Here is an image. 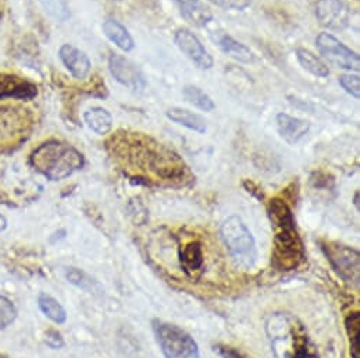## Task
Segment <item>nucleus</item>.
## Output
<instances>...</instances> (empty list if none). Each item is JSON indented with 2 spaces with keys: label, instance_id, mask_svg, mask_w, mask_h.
<instances>
[{
  "label": "nucleus",
  "instance_id": "f257e3e1",
  "mask_svg": "<svg viewBox=\"0 0 360 358\" xmlns=\"http://www.w3.org/2000/svg\"><path fill=\"white\" fill-rule=\"evenodd\" d=\"M267 213L274 230L271 263L277 271L290 272L305 261V248L295 227V219L288 204L281 198L269 202Z\"/></svg>",
  "mask_w": 360,
  "mask_h": 358
},
{
  "label": "nucleus",
  "instance_id": "f03ea898",
  "mask_svg": "<svg viewBox=\"0 0 360 358\" xmlns=\"http://www.w3.org/2000/svg\"><path fill=\"white\" fill-rule=\"evenodd\" d=\"M274 358H321L305 326L290 313H274L266 323Z\"/></svg>",
  "mask_w": 360,
  "mask_h": 358
},
{
  "label": "nucleus",
  "instance_id": "7ed1b4c3",
  "mask_svg": "<svg viewBox=\"0 0 360 358\" xmlns=\"http://www.w3.org/2000/svg\"><path fill=\"white\" fill-rule=\"evenodd\" d=\"M30 162L36 171L50 181H63L82 169L85 159L72 145L51 140L43 142L32 152Z\"/></svg>",
  "mask_w": 360,
  "mask_h": 358
},
{
  "label": "nucleus",
  "instance_id": "20e7f679",
  "mask_svg": "<svg viewBox=\"0 0 360 358\" xmlns=\"http://www.w3.org/2000/svg\"><path fill=\"white\" fill-rule=\"evenodd\" d=\"M221 237L238 268L249 271L255 267L257 261L256 241L240 218H228L221 226Z\"/></svg>",
  "mask_w": 360,
  "mask_h": 358
},
{
  "label": "nucleus",
  "instance_id": "39448f33",
  "mask_svg": "<svg viewBox=\"0 0 360 358\" xmlns=\"http://www.w3.org/2000/svg\"><path fill=\"white\" fill-rule=\"evenodd\" d=\"M153 331L165 358H200L197 341L181 327L154 320Z\"/></svg>",
  "mask_w": 360,
  "mask_h": 358
},
{
  "label": "nucleus",
  "instance_id": "423d86ee",
  "mask_svg": "<svg viewBox=\"0 0 360 358\" xmlns=\"http://www.w3.org/2000/svg\"><path fill=\"white\" fill-rule=\"evenodd\" d=\"M322 250L339 277L346 282L359 285L360 254L357 250L339 243H323Z\"/></svg>",
  "mask_w": 360,
  "mask_h": 358
},
{
  "label": "nucleus",
  "instance_id": "0eeeda50",
  "mask_svg": "<svg viewBox=\"0 0 360 358\" xmlns=\"http://www.w3.org/2000/svg\"><path fill=\"white\" fill-rule=\"evenodd\" d=\"M316 47L321 55L328 60L333 67L345 71H359V55L342 44L335 36L329 33H321L316 37Z\"/></svg>",
  "mask_w": 360,
  "mask_h": 358
},
{
  "label": "nucleus",
  "instance_id": "6e6552de",
  "mask_svg": "<svg viewBox=\"0 0 360 358\" xmlns=\"http://www.w3.org/2000/svg\"><path fill=\"white\" fill-rule=\"evenodd\" d=\"M174 41L176 47L187 58H190L200 69H211L214 67V58L207 51L201 40L190 30L181 29L175 33Z\"/></svg>",
  "mask_w": 360,
  "mask_h": 358
},
{
  "label": "nucleus",
  "instance_id": "1a4fd4ad",
  "mask_svg": "<svg viewBox=\"0 0 360 358\" xmlns=\"http://www.w3.org/2000/svg\"><path fill=\"white\" fill-rule=\"evenodd\" d=\"M109 71L112 77L123 86L131 91H143L147 85L141 69L123 55L112 54L109 58Z\"/></svg>",
  "mask_w": 360,
  "mask_h": 358
},
{
  "label": "nucleus",
  "instance_id": "9d476101",
  "mask_svg": "<svg viewBox=\"0 0 360 358\" xmlns=\"http://www.w3.org/2000/svg\"><path fill=\"white\" fill-rule=\"evenodd\" d=\"M315 15L319 25L328 30L340 32L350 23V12L342 0H319Z\"/></svg>",
  "mask_w": 360,
  "mask_h": 358
},
{
  "label": "nucleus",
  "instance_id": "9b49d317",
  "mask_svg": "<svg viewBox=\"0 0 360 358\" xmlns=\"http://www.w3.org/2000/svg\"><path fill=\"white\" fill-rule=\"evenodd\" d=\"M36 84L15 74L0 72V100H32L37 96Z\"/></svg>",
  "mask_w": 360,
  "mask_h": 358
},
{
  "label": "nucleus",
  "instance_id": "f8f14e48",
  "mask_svg": "<svg viewBox=\"0 0 360 358\" xmlns=\"http://www.w3.org/2000/svg\"><path fill=\"white\" fill-rule=\"evenodd\" d=\"M27 123L26 110L13 106L0 107V141L15 138L19 133L26 130Z\"/></svg>",
  "mask_w": 360,
  "mask_h": 358
},
{
  "label": "nucleus",
  "instance_id": "ddd939ff",
  "mask_svg": "<svg viewBox=\"0 0 360 358\" xmlns=\"http://www.w3.org/2000/svg\"><path fill=\"white\" fill-rule=\"evenodd\" d=\"M60 58L64 67L77 79H84L91 72V61L88 55L71 44H64L60 48Z\"/></svg>",
  "mask_w": 360,
  "mask_h": 358
},
{
  "label": "nucleus",
  "instance_id": "4468645a",
  "mask_svg": "<svg viewBox=\"0 0 360 358\" xmlns=\"http://www.w3.org/2000/svg\"><path fill=\"white\" fill-rule=\"evenodd\" d=\"M276 121H277V130L280 135L291 145L297 144L302 137H305L311 128L309 121L298 117H292L285 113L277 114Z\"/></svg>",
  "mask_w": 360,
  "mask_h": 358
},
{
  "label": "nucleus",
  "instance_id": "2eb2a0df",
  "mask_svg": "<svg viewBox=\"0 0 360 358\" xmlns=\"http://www.w3.org/2000/svg\"><path fill=\"white\" fill-rule=\"evenodd\" d=\"M179 263L188 277H195L204 268L205 258L202 244L200 241H190L179 248Z\"/></svg>",
  "mask_w": 360,
  "mask_h": 358
},
{
  "label": "nucleus",
  "instance_id": "dca6fc26",
  "mask_svg": "<svg viewBox=\"0 0 360 358\" xmlns=\"http://www.w3.org/2000/svg\"><path fill=\"white\" fill-rule=\"evenodd\" d=\"M183 18L195 27H205L212 20V12L202 0H176Z\"/></svg>",
  "mask_w": 360,
  "mask_h": 358
},
{
  "label": "nucleus",
  "instance_id": "f3484780",
  "mask_svg": "<svg viewBox=\"0 0 360 358\" xmlns=\"http://www.w3.org/2000/svg\"><path fill=\"white\" fill-rule=\"evenodd\" d=\"M165 114L171 121H174L176 124H181V126H184L193 131H197L200 134H204L208 128L207 120L201 114L194 113L187 109L172 107V109H168Z\"/></svg>",
  "mask_w": 360,
  "mask_h": 358
},
{
  "label": "nucleus",
  "instance_id": "a211bd4d",
  "mask_svg": "<svg viewBox=\"0 0 360 358\" xmlns=\"http://www.w3.org/2000/svg\"><path fill=\"white\" fill-rule=\"evenodd\" d=\"M103 33L105 36L117 47L120 48L122 51L124 53H129L134 48V40L133 37L130 36V33L127 32V29L120 25L119 22L113 20V19H108L105 23H103Z\"/></svg>",
  "mask_w": 360,
  "mask_h": 358
},
{
  "label": "nucleus",
  "instance_id": "6ab92c4d",
  "mask_svg": "<svg viewBox=\"0 0 360 358\" xmlns=\"http://www.w3.org/2000/svg\"><path fill=\"white\" fill-rule=\"evenodd\" d=\"M218 46L222 50V53H225L228 57L243 62V64H250L255 61V55L252 53V50L249 47H246L245 44L236 41L233 37L228 36V34H221L218 39Z\"/></svg>",
  "mask_w": 360,
  "mask_h": 358
},
{
  "label": "nucleus",
  "instance_id": "aec40b11",
  "mask_svg": "<svg viewBox=\"0 0 360 358\" xmlns=\"http://www.w3.org/2000/svg\"><path fill=\"white\" fill-rule=\"evenodd\" d=\"M84 119L88 127L99 135L108 134L113 127V117L103 107H92L86 110L84 114Z\"/></svg>",
  "mask_w": 360,
  "mask_h": 358
},
{
  "label": "nucleus",
  "instance_id": "412c9836",
  "mask_svg": "<svg viewBox=\"0 0 360 358\" xmlns=\"http://www.w3.org/2000/svg\"><path fill=\"white\" fill-rule=\"evenodd\" d=\"M39 307L40 310L56 324H64L67 321V310L64 306L51 295L40 293L39 295Z\"/></svg>",
  "mask_w": 360,
  "mask_h": 358
},
{
  "label": "nucleus",
  "instance_id": "4be33fe9",
  "mask_svg": "<svg viewBox=\"0 0 360 358\" xmlns=\"http://www.w3.org/2000/svg\"><path fill=\"white\" fill-rule=\"evenodd\" d=\"M65 278L70 284L75 285L77 288L88 292V293H102V286L98 281L89 277L86 272L78 268H65Z\"/></svg>",
  "mask_w": 360,
  "mask_h": 358
},
{
  "label": "nucleus",
  "instance_id": "5701e85b",
  "mask_svg": "<svg viewBox=\"0 0 360 358\" xmlns=\"http://www.w3.org/2000/svg\"><path fill=\"white\" fill-rule=\"evenodd\" d=\"M297 60L301 64V67L311 72L312 75L318 77V78H326L329 75V68L316 57L314 55L311 51L304 50V48H298L297 50Z\"/></svg>",
  "mask_w": 360,
  "mask_h": 358
},
{
  "label": "nucleus",
  "instance_id": "b1692460",
  "mask_svg": "<svg viewBox=\"0 0 360 358\" xmlns=\"http://www.w3.org/2000/svg\"><path fill=\"white\" fill-rule=\"evenodd\" d=\"M345 327L350 343L352 358H360V313L353 312L345 319Z\"/></svg>",
  "mask_w": 360,
  "mask_h": 358
},
{
  "label": "nucleus",
  "instance_id": "393cba45",
  "mask_svg": "<svg viewBox=\"0 0 360 358\" xmlns=\"http://www.w3.org/2000/svg\"><path fill=\"white\" fill-rule=\"evenodd\" d=\"M183 93H184V98L188 103L194 105L195 107H198L204 112H212L215 109L214 100L198 86H193V85L186 86Z\"/></svg>",
  "mask_w": 360,
  "mask_h": 358
},
{
  "label": "nucleus",
  "instance_id": "a878e982",
  "mask_svg": "<svg viewBox=\"0 0 360 358\" xmlns=\"http://www.w3.org/2000/svg\"><path fill=\"white\" fill-rule=\"evenodd\" d=\"M16 305L6 296L0 295V330H5L12 326L18 319Z\"/></svg>",
  "mask_w": 360,
  "mask_h": 358
},
{
  "label": "nucleus",
  "instance_id": "bb28decb",
  "mask_svg": "<svg viewBox=\"0 0 360 358\" xmlns=\"http://www.w3.org/2000/svg\"><path fill=\"white\" fill-rule=\"evenodd\" d=\"M44 11L56 20L65 22L70 19V9L64 0H40Z\"/></svg>",
  "mask_w": 360,
  "mask_h": 358
},
{
  "label": "nucleus",
  "instance_id": "cd10ccee",
  "mask_svg": "<svg viewBox=\"0 0 360 358\" xmlns=\"http://www.w3.org/2000/svg\"><path fill=\"white\" fill-rule=\"evenodd\" d=\"M340 86L354 99L360 98V78L359 75H343L339 78Z\"/></svg>",
  "mask_w": 360,
  "mask_h": 358
},
{
  "label": "nucleus",
  "instance_id": "c85d7f7f",
  "mask_svg": "<svg viewBox=\"0 0 360 358\" xmlns=\"http://www.w3.org/2000/svg\"><path fill=\"white\" fill-rule=\"evenodd\" d=\"M210 2L225 11H243L250 5V0H210Z\"/></svg>",
  "mask_w": 360,
  "mask_h": 358
},
{
  "label": "nucleus",
  "instance_id": "c756f323",
  "mask_svg": "<svg viewBox=\"0 0 360 358\" xmlns=\"http://www.w3.org/2000/svg\"><path fill=\"white\" fill-rule=\"evenodd\" d=\"M214 351L222 358H252V357L246 355L245 352H242L240 350L231 347V345H225V344L214 345Z\"/></svg>",
  "mask_w": 360,
  "mask_h": 358
},
{
  "label": "nucleus",
  "instance_id": "7c9ffc66",
  "mask_svg": "<svg viewBox=\"0 0 360 358\" xmlns=\"http://www.w3.org/2000/svg\"><path fill=\"white\" fill-rule=\"evenodd\" d=\"M46 343L51 348H61L64 345V338L60 331L57 330H49L46 334Z\"/></svg>",
  "mask_w": 360,
  "mask_h": 358
},
{
  "label": "nucleus",
  "instance_id": "2f4dec72",
  "mask_svg": "<svg viewBox=\"0 0 360 358\" xmlns=\"http://www.w3.org/2000/svg\"><path fill=\"white\" fill-rule=\"evenodd\" d=\"M6 227H8V220H6V218L2 213H0V233L5 232Z\"/></svg>",
  "mask_w": 360,
  "mask_h": 358
}]
</instances>
